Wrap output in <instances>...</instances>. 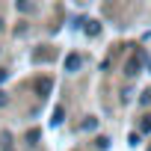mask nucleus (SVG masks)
<instances>
[{"label": "nucleus", "instance_id": "nucleus-9", "mask_svg": "<svg viewBox=\"0 0 151 151\" xmlns=\"http://www.w3.org/2000/svg\"><path fill=\"white\" fill-rule=\"evenodd\" d=\"M3 104H6V95H3V92H0V107H3Z\"/></svg>", "mask_w": 151, "mask_h": 151}, {"label": "nucleus", "instance_id": "nucleus-3", "mask_svg": "<svg viewBox=\"0 0 151 151\" xmlns=\"http://www.w3.org/2000/svg\"><path fill=\"white\" fill-rule=\"evenodd\" d=\"M80 68V56L77 53H68L65 56V71H77Z\"/></svg>", "mask_w": 151, "mask_h": 151}, {"label": "nucleus", "instance_id": "nucleus-2", "mask_svg": "<svg viewBox=\"0 0 151 151\" xmlns=\"http://www.w3.org/2000/svg\"><path fill=\"white\" fill-rule=\"evenodd\" d=\"M50 89H53V83H50L47 77H39V80H36V92H39L42 98H45V95H50Z\"/></svg>", "mask_w": 151, "mask_h": 151}, {"label": "nucleus", "instance_id": "nucleus-10", "mask_svg": "<svg viewBox=\"0 0 151 151\" xmlns=\"http://www.w3.org/2000/svg\"><path fill=\"white\" fill-rule=\"evenodd\" d=\"M148 151H151V145H148Z\"/></svg>", "mask_w": 151, "mask_h": 151}, {"label": "nucleus", "instance_id": "nucleus-1", "mask_svg": "<svg viewBox=\"0 0 151 151\" xmlns=\"http://www.w3.org/2000/svg\"><path fill=\"white\" fill-rule=\"evenodd\" d=\"M142 59H145V53L142 50H136L130 59H127V65H124V71L130 74V77H133V74H139V68H142Z\"/></svg>", "mask_w": 151, "mask_h": 151}, {"label": "nucleus", "instance_id": "nucleus-7", "mask_svg": "<svg viewBox=\"0 0 151 151\" xmlns=\"http://www.w3.org/2000/svg\"><path fill=\"white\" fill-rule=\"evenodd\" d=\"M139 127H142V130H145V133H148V130H151V116H145V119H142V124H139Z\"/></svg>", "mask_w": 151, "mask_h": 151}, {"label": "nucleus", "instance_id": "nucleus-8", "mask_svg": "<svg viewBox=\"0 0 151 151\" xmlns=\"http://www.w3.org/2000/svg\"><path fill=\"white\" fill-rule=\"evenodd\" d=\"M3 80H6V71H3V68H0V83H3Z\"/></svg>", "mask_w": 151, "mask_h": 151}, {"label": "nucleus", "instance_id": "nucleus-5", "mask_svg": "<svg viewBox=\"0 0 151 151\" xmlns=\"http://www.w3.org/2000/svg\"><path fill=\"white\" fill-rule=\"evenodd\" d=\"M50 56H53L50 50H36V59H39V62H45V59H50Z\"/></svg>", "mask_w": 151, "mask_h": 151}, {"label": "nucleus", "instance_id": "nucleus-4", "mask_svg": "<svg viewBox=\"0 0 151 151\" xmlns=\"http://www.w3.org/2000/svg\"><path fill=\"white\" fill-rule=\"evenodd\" d=\"M86 33H89V36H98V33H101V24H98V21H86Z\"/></svg>", "mask_w": 151, "mask_h": 151}, {"label": "nucleus", "instance_id": "nucleus-6", "mask_svg": "<svg viewBox=\"0 0 151 151\" xmlns=\"http://www.w3.org/2000/svg\"><path fill=\"white\" fill-rule=\"evenodd\" d=\"M62 116H65V110H62V107H56V110H53V124H59V122H62Z\"/></svg>", "mask_w": 151, "mask_h": 151}]
</instances>
